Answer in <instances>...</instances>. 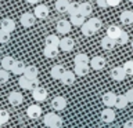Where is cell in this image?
I'll use <instances>...</instances> for the list:
<instances>
[{"mask_svg":"<svg viewBox=\"0 0 133 128\" xmlns=\"http://www.w3.org/2000/svg\"><path fill=\"white\" fill-rule=\"evenodd\" d=\"M43 123H44V125L49 127V128H61L62 127V118L58 114L53 113V111L44 114Z\"/></svg>","mask_w":133,"mask_h":128,"instance_id":"obj_1","label":"cell"},{"mask_svg":"<svg viewBox=\"0 0 133 128\" xmlns=\"http://www.w3.org/2000/svg\"><path fill=\"white\" fill-rule=\"evenodd\" d=\"M18 84L21 88H24V90H33V88H36L37 85H39V78H28L26 76H24V74H21V77L18 78Z\"/></svg>","mask_w":133,"mask_h":128,"instance_id":"obj_2","label":"cell"},{"mask_svg":"<svg viewBox=\"0 0 133 128\" xmlns=\"http://www.w3.org/2000/svg\"><path fill=\"white\" fill-rule=\"evenodd\" d=\"M56 29L60 35H68L72 29V23L71 21H66V19H60L58 22L56 23Z\"/></svg>","mask_w":133,"mask_h":128,"instance_id":"obj_3","label":"cell"},{"mask_svg":"<svg viewBox=\"0 0 133 128\" xmlns=\"http://www.w3.org/2000/svg\"><path fill=\"white\" fill-rule=\"evenodd\" d=\"M110 74H111V78L115 81H123L125 77L128 76L125 69H123V66H115V68H112Z\"/></svg>","mask_w":133,"mask_h":128,"instance_id":"obj_4","label":"cell"},{"mask_svg":"<svg viewBox=\"0 0 133 128\" xmlns=\"http://www.w3.org/2000/svg\"><path fill=\"white\" fill-rule=\"evenodd\" d=\"M35 21H36V17H35V14H32V12H24V14L19 17V22L22 23V26H25V28L33 26V25H35Z\"/></svg>","mask_w":133,"mask_h":128,"instance_id":"obj_5","label":"cell"},{"mask_svg":"<svg viewBox=\"0 0 133 128\" xmlns=\"http://www.w3.org/2000/svg\"><path fill=\"white\" fill-rule=\"evenodd\" d=\"M32 97H33V99H35V101H37V102H43V101H46V99H47V90L43 88V87H39V85H37L36 88L32 90Z\"/></svg>","mask_w":133,"mask_h":128,"instance_id":"obj_6","label":"cell"},{"mask_svg":"<svg viewBox=\"0 0 133 128\" xmlns=\"http://www.w3.org/2000/svg\"><path fill=\"white\" fill-rule=\"evenodd\" d=\"M33 14L37 19H46L50 14V10L47 6H44V4H37L35 7V11H33Z\"/></svg>","mask_w":133,"mask_h":128,"instance_id":"obj_7","label":"cell"},{"mask_svg":"<svg viewBox=\"0 0 133 128\" xmlns=\"http://www.w3.org/2000/svg\"><path fill=\"white\" fill-rule=\"evenodd\" d=\"M107 65V61L104 57H93L90 59V68L94 70H103Z\"/></svg>","mask_w":133,"mask_h":128,"instance_id":"obj_8","label":"cell"},{"mask_svg":"<svg viewBox=\"0 0 133 128\" xmlns=\"http://www.w3.org/2000/svg\"><path fill=\"white\" fill-rule=\"evenodd\" d=\"M75 47V41L72 37H62L60 40V48L64 52H71Z\"/></svg>","mask_w":133,"mask_h":128,"instance_id":"obj_9","label":"cell"},{"mask_svg":"<svg viewBox=\"0 0 133 128\" xmlns=\"http://www.w3.org/2000/svg\"><path fill=\"white\" fill-rule=\"evenodd\" d=\"M22 102H24V97L18 91H12V92L8 94V103L11 106H19Z\"/></svg>","mask_w":133,"mask_h":128,"instance_id":"obj_10","label":"cell"},{"mask_svg":"<svg viewBox=\"0 0 133 128\" xmlns=\"http://www.w3.org/2000/svg\"><path fill=\"white\" fill-rule=\"evenodd\" d=\"M26 116L32 120L40 118L42 117V107L39 105H31L26 109Z\"/></svg>","mask_w":133,"mask_h":128,"instance_id":"obj_11","label":"cell"},{"mask_svg":"<svg viewBox=\"0 0 133 128\" xmlns=\"http://www.w3.org/2000/svg\"><path fill=\"white\" fill-rule=\"evenodd\" d=\"M75 78H76V74L75 72H71V70H65V73L62 74V77L60 78V81L64 85H72L75 83Z\"/></svg>","mask_w":133,"mask_h":128,"instance_id":"obj_12","label":"cell"},{"mask_svg":"<svg viewBox=\"0 0 133 128\" xmlns=\"http://www.w3.org/2000/svg\"><path fill=\"white\" fill-rule=\"evenodd\" d=\"M51 107L54 110H64L66 107V101L64 97H56L51 101Z\"/></svg>","mask_w":133,"mask_h":128,"instance_id":"obj_13","label":"cell"},{"mask_svg":"<svg viewBox=\"0 0 133 128\" xmlns=\"http://www.w3.org/2000/svg\"><path fill=\"white\" fill-rule=\"evenodd\" d=\"M64 73H65V68L62 65H54L51 68V70H50V76H51L54 80H60Z\"/></svg>","mask_w":133,"mask_h":128,"instance_id":"obj_14","label":"cell"},{"mask_svg":"<svg viewBox=\"0 0 133 128\" xmlns=\"http://www.w3.org/2000/svg\"><path fill=\"white\" fill-rule=\"evenodd\" d=\"M115 102H116V95L114 92H111V91H110V92H105L103 95V103L107 107H114Z\"/></svg>","mask_w":133,"mask_h":128,"instance_id":"obj_15","label":"cell"},{"mask_svg":"<svg viewBox=\"0 0 133 128\" xmlns=\"http://www.w3.org/2000/svg\"><path fill=\"white\" fill-rule=\"evenodd\" d=\"M0 28L4 29V30H7V32H10V33H12V32L15 30V22H14V19H11V18H3L2 22H0Z\"/></svg>","mask_w":133,"mask_h":128,"instance_id":"obj_16","label":"cell"},{"mask_svg":"<svg viewBox=\"0 0 133 128\" xmlns=\"http://www.w3.org/2000/svg\"><path fill=\"white\" fill-rule=\"evenodd\" d=\"M115 45H116V40L112 39V37H110V36H105V37H103V39H101V47L104 50H107V51L114 50Z\"/></svg>","mask_w":133,"mask_h":128,"instance_id":"obj_17","label":"cell"},{"mask_svg":"<svg viewBox=\"0 0 133 128\" xmlns=\"http://www.w3.org/2000/svg\"><path fill=\"white\" fill-rule=\"evenodd\" d=\"M119 19L123 25H132L133 23V11L125 10L119 14Z\"/></svg>","mask_w":133,"mask_h":128,"instance_id":"obj_18","label":"cell"},{"mask_svg":"<svg viewBox=\"0 0 133 128\" xmlns=\"http://www.w3.org/2000/svg\"><path fill=\"white\" fill-rule=\"evenodd\" d=\"M101 120L104 123H112L115 120V111L112 110V107H107L101 111Z\"/></svg>","mask_w":133,"mask_h":128,"instance_id":"obj_19","label":"cell"},{"mask_svg":"<svg viewBox=\"0 0 133 128\" xmlns=\"http://www.w3.org/2000/svg\"><path fill=\"white\" fill-rule=\"evenodd\" d=\"M89 63H76L75 65V74H76L78 77H83L86 76L87 73H89Z\"/></svg>","mask_w":133,"mask_h":128,"instance_id":"obj_20","label":"cell"},{"mask_svg":"<svg viewBox=\"0 0 133 128\" xmlns=\"http://www.w3.org/2000/svg\"><path fill=\"white\" fill-rule=\"evenodd\" d=\"M71 23H72V26H82L83 23L86 22V17L82 15L81 12H76V14L71 15Z\"/></svg>","mask_w":133,"mask_h":128,"instance_id":"obj_21","label":"cell"},{"mask_svg":"<svg viewBox=\"0 0 133 128\" xmlns=\"http://www.w3.org/2000/svg\"><path fill=\"white\" fill-rule=\"evenodd\" d=\"M81 30H82V35L86 36V37H90V36H93V35H96V33H97V30H96V29L89 23V21H86V22L82 25V26H81Z\"/></svg>","mask_w":133,"mask_h":128,"instance_id":"obj_22","label":"cell"},{"mask_svg":"<svg viewBox=\"0 0 133 128\" xmlns=\"http://www.w3.org/2000/svg\"><path fill=\"white\" fill-rule=\"evenodd\" d=\"M24 76H26L28 78H37V76H39V70H37L36 66L33 65H28L26 68H25V72H24Z\"/></svg>","mask_w":133,"mask_h":128,"instance_id":"obj_23","label":"cell"},{"mask_svg":"<svg viewBox=\"0 0 133 128\" xmlns=\"http://www.w3.org/2000/svg\"><path fill=\"white\" fill-rule=\"evenodd\" d=\"M25 68H26V65H25L22 61H15V63H14V66H12L11 72L14 74H17V76H21V74H24Z\"/></svg>","mask_w":133,"mask_h":128,"instance_id":"obj_24","label":"cell"},{"mask_svg":"<svg viewBox=\"0 0 133 128\" xmlns=\"http://www.w3.org/2000/svg\"><path fill=\"white\" fill-rule=\"evenodd\" d=\"M58 48L60 47H51V45H46L44 50H43V54L46 58H56L58 55Z\"/></svg>","mask_w":133,"mask_h":128,"instance_id":"obj_25","label":"cell"},{"mask_svg":"<svg viewBox=\"0 0 133 128\" xmlns=\"http://www.w3.org/2000/svg\"><path fill=\"white\" fill-rule=\"evenodd\" d=\"M121 32H122V29H121L119 26H116V25H111V26L107 28V36H110V37H112V39H115V40L118 39Z\"/></svg>","mask_w":133,"mask_h":128,"instance_id":"obj_26","label":"cell"},{"mask_svg":"<svg viewBox=\"0 0 133 128\" xmlns=\"http://www.w3.org/2000/svg\"><path fill=\"white\" fill-rule=\"evenodd\" d=\"M79 12H81L82 15H85V17H89L91 12H93V8H91V4L90 3H81L79 4Z\"/></svg>","mask_w":133,"mask_h":128,"instance_id":"obj_27","label":"cell"},{"mask_svg":"<svg viewBox=\"0 0 133 128\" xmlns=\"http://www.w3.org/2000/svg\"><path fill=\"white\" fill-rule=\"evenodd\" d=\"M128 98L126 95H116V102H115V107L116 109H125L128 106Z\"/></svg>","mask_w":133,"mask_h":128,"instance_id":"obj_28","label":"cell"},{"mask_svg":"<svg viewBox=\"0 0 133 128\" xmlns=\"http://www.w3.org/2000/svg\"><path fill=\"white\" fill-rule=\"evenodd\" d=\"M14 63H15V59L12 57H4L2 59V68L6 70H11Z\"/></svg>","mask_w":133,"mask_h":128,"instance_id":"obj_29","label":"cell"},{"mask_svg":"<svg viewBox=\"0 0 133 128\" xmlns=\"http://www.w3.org/2000/svg\"><path fill=\"white\" fill-rule=\"evenodd\" d=\"M69 3H71L69 0H57L56 2V10L58 12H66Z\"/></svg>","mask_w":133,"mask_h":128,"instance_id":"obj_30","label":"cell"},{"mask_svg":"<svg viewBox=\"0 0 133 128\" xmlns=\"http://www.w3.org/2000/svg\"><path fill=\"white\" fill-rule=\"evenodd\" d=\"M46 45H51V47H60V39L56 35H49L44 40Z\"/></svg>","mask_w":133,"mask_h":128,"instance_id":"obj_31","label":"cell"},{"mask_svg":"<svg viewBox=\"0 0 133 128\" xmlns=\"http://www.w3.org/2000/svg\"><path fill=\"white\" fill-rule=\"evenodd\" d=\"M89 62H90L89 61V57H87L85 52H79L74 58V63L75 65H76V63H89Z\"/></svg>","mask_w":133,"mask_h":128,"instance_id":"obj_32","label":"cell"},{"mask_svg":"<svg viewBox=\"0 0 133 128\" xmlns=\"http://www.w3.org/2000/svg\"><path fill=\"white\" fill-rule=\"evenodd\" d=\"M129 41V33L128 32H125L122 30L119 33V36H118V39H116V44H121V45H125Z\"/></svg>","mask_w":133,"mask_h":128,"instance_id":"obj_33","label":"cell"},{"mask_svg":"<svg viewBox=\"0 0 133 128\" xmlns=\"http://www.w3.org/2000/svg\"><path fill=\"white\" fill-rule=\"evenodd\" d=\"M66 12H68L69 15H74V14H76V12H79V4L76 2H71L69 6H68Z\"/></svg>","mask_w":133,"mask_h":128,"instance_id":"obj_34","label":"cell"},{"mask_svg":"<svg viewBox=\"0 0 133 128\" xmlns=\"http://www.w3.org/2000/svg\"><path fill=\"white\" fill-rule=\"evenodd\" d=\"M8 78H10V73H8V70L6 69H0V84H6L8 81Z\"/></svg>","mask_w":133,"mask_h":128,"instance_id":"obj_35","label":"cell"},{"mask_svg":"<svg viewBox=\"0 0 133 128\" xmlns=\"http://www.w3.org/2000/svg\"><path fill=\"white\" fill-rule=\"evenodd\" d=\"M10 35L11 33L10 32H7V30H4V29L0 28V43H8V40H10Z\"/></svg>","mask_w":133,"mask_h":128,"instance_id":"obj_36","label":"cell"},{"mask_svg":"<svg viewBox=\"0 0 133 128\" xmlns=\"http://www.w3.org/2000/svg\"><path fill=\"white\" fill-rule=\"evenodd\" d=\"M89 23L91 25V26H93L96 30H100V29H101V26H103V23H101V21H100L98 18H89Z\"/></svg>","mask_w":133,"mask_h":128,"instance_id":"obj_37","label":"cell"},{"mask_svg":"<svg viewBox=\"0 0 133 128\" xmlns=\"http://www.w3.org/2000/svg\"><path fill=\"white\" fill-rule=\"evenodd\" d=\"M123 69L128 76H133V61H126L123 63Z\"/></svg>","mask_w":133,"mask_h":128,"instance_id":"obj_38","label":"cell"},{"mask_svg":"<svg viewBox=\"0 0 133 128\" xmlns=\"http://www.w3.org/2000/svg\"><path fill=\"white\" fill-rule=\"evenodd\" d=\"M8 120H10V114H8V111L4 110V109H0V123L4 125Z\"/></svg>","mask_w":133,"mask_h":128,"instance_id":"obj_39","label":"cell"},{"mask_svg":"<svg viewBox=\"0 0 133 128\" xmlns=\"http://www.w3.org/2000/svg\"><path fill=\"white\" fill-rule=\"evenodd\" d=\"M126 98H128V101H129V103H133V88H130V90H128L126 91Z\"/></svg>","mask_w":133,"mask_h":128,"instance_id":"obj_40","label":"cell"},{"mask_svg":"<svg viewBox=\"0 0 133 128\" xmlns=\"http://www.w3.org/2000/svg\"><path fill=\"white\" fill-rule=\"evenodd\" d=\"M96 3H97V6L101 7V8L108 7V2H107V0H96Z\"/></svg>","mask_w":133,"mask_h":128,"instance_id":"obj_41","label":"cell"},{"mask_svg":"<svg viewBox=\"0 0 133 128\" xmlns=\"http://www.w3.org/2000/svg\"><path fill=\"white\" fill-rule=\"evenodd\" d=\"M108 2V7H116L121 3V0H107Z\"/></svg>","mask_w":133,"mask_h":128,"instance_id":"obj_42","label":"cell"},{"mask_svg":"<svg viewBox=\"0 0 133 128\" xmlns=\"http://www.w3.org/2000/svg\"><path fill=\"white\" fill-rule=\"evenodd\" d=\"M123 128H133V120H128V121L123 124Z\"/></svg>","mask_w":133,"mask_h":128,"instance_id":"obj_43","label":"cell"},{"mask_svg":"<svg viewBox=\"0 0 133 128\" xmlns=\"http://www.w3.org/2000/svg\"><path fill=\"white\" fill-rule=\"evenodd\" d=\"M26 2H28L29 4H37V3L40 2V0H26Z\"/></svg>","mask_w":133,"mask_h":128,"instance_id":"obj_44","label":"cell"},{"mask_svg":"<svg viewBox=\"0 0 133 128\" xmlns=\"http://www.w3.org/2000/svg\"><path fill=\"white\" fill-rule=\"evenodd\" d=\"M130 44H132V48H133V40H132V43H130Z\"/></svg>","mask_w":133,"mask_h":128,"instance_id":"obj_45","label":"cell"},{"mask_svg":"<svg viewBox=\"0 0 133 128\" xmlns=\"http://www.w3.org/2000/svg\"><path fill=\"white\" fill-rule=\"evenodd\" d=\"M129 2H130V3H133V0H129Z\"/></svg>","mask_w":133,"mask_h":128,"instance_id":"obj_46","label":"cell"},{"mask_svg":"<svg viewBox=\"0 0 133 128\" xmlns=\"http://www.w3.org/2000/svg\"><path fill=\"white\" fill-rule=\"evenodd\" d=\"M2 125H3V124H2V123H0V127H2Z\"/></svg>","mask_w":133,"mask_h":128,"instance_id":"obj_47","label":"cell"},{"mask_svg":"<svg viewBox=\"0 0 133 128\" xmlns=\"http://www.w3.org/2000/svg\"><path fill=\"white\" fill-rule=\"evenodd\" d=\"M10 2H14V0H10Z\"/></svg>","mask_w":133,"mask_h":128,"instance_id":"obj_48","label":"cell"},{"mask_svg":"<svg viewBox=\"0 0 133 128\" xmlns=\"http://www.w3.org/2000/svg\"><path fill=\"white\" fill-rule=\"evenodd\" d=\"M0 54H2V51H0Z\"/></svg>","mask_w":133,"mask_h":128,"instance_id":"obj_49","label":"cell"},{"mask_svg":"<svg viewBox=\"0 0 133 128\" xmlns=\"http://www.w3.org/2000/svg\"><path fill=\"white\" fill-rule=\"evenodd\" d=\"M97 128H98V127H97Z\"/></svg>","mask_w":133,"mask_h":128,"instance_id":"obj_50","label":"cell"}]
</instances>
